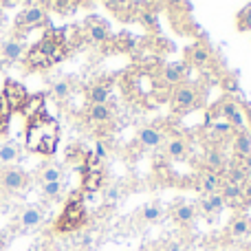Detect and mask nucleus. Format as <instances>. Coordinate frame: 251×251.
Wrapping results in <instances>:
<instances>
[{
    "label": "nucleus",
    "instance_id": "nucleus-1",
    "mask_svg": "<svg viewBox=\"0 0 251 251\" xmlns=\"http://www.w3.org/2000/svg\"><path fill=\"white\" fill-rule=\"evenodd\" d=\"M57 137H60L57 122L47 117V115L35 117L33 122H29V126H26V148L31 152L53 154L57 146Z\"/></svg>",
    "mask_w": 251,
    "mask_h": 251
},
{
    "label": "nucleus",
    "instance_id": "nucleus-2",
    "mask_svg": "<svg viewBox=\"0 0 251 251\" xmlns=\"http://www.w3.org/2000/svg\"><path fill=\"white\" fill-rule=\"evenodd\" d=\"M86 221V207H84V194L82 192H73L66 203L64 212H62L60 221H57V229L60 231H71L77 229L82 223Z\"/></svg>",
    "mask_w": 251,
    "mask_h": 251
},
{
    "label": "nucleus",
    "instance_id": "nucleus-3",
    "mask_svg": "<svg viewBox=\"0 0 251 251\" xmlns=\"http://www.w3.org/2000/svg\"><path fill=\"white\" fill-rule=\"evenodd\" d=\"M172 106L181 113L196 108L199 106V91H196L192 84H178L172 91Z\"/></svg>",
    "mask_w": 251,
    "mask_h": 251
},
{
    "label": "nucleus",
    "instance_id": "nucleus-4",
    "mask_svg": "<svg viewBox=\"0 0 251 251\" xmlns=\"http://www.w3.org/2000/svg\"><path fill=\"white\" fill-rule=\"evenodd\" d=\"M44 22H47V7L44 4H29V7L25 9V11H20V16H18L16 20V26L20 31H29L33 29V26H42Z\"/></svg>",
    "mask_w": 251,
    "mask_h": 251
},
{
    "label": "nucleus",
    "instance_id": "nucleus-5",
    "mask_svg": "<svg viewBox=\"0 0 251 251\" xmlns=\"http://www.w3.org/2000/svg\"><path fill=\"white\" fill-rule=\"evenodd\" d=\"M0 95L4 97V101L9 104V108H11V113L13 110H20L22 106H25V101H26V91H25V86H22L20 82H13V79H9L7 84H4V88H2V93Z\"/></svg>",
    "mask_w": 251,
    "mask_h": 251
},
{
    "label": "nucleus",
    "instance_id": "nucleus-6",
    "mask_svg": "<svg viewBox=\"0 0 251 251\" xmlns=\"http://www.w3.org/2000/svg\"><path fill=\"white\" fill-rule=\"evenodd\" d=\"M84 31H86L88 40H91V42H97V44L106 42L108 35H110L108 33V25H106L104 20H100V18H88L86 25H84Z\"/></svg>",
    "mask_w": 251,
    "mask_h": 251
},
{
    "label": "nucleus",
    "instance_id": "nucleus-7",
    "mask_svg": "<svg viewBox=\"0 0 251 251\" xmlns=\"http://www.w3.org/2000/svg\"><path fill=\"white\" fill-rule=\"evenodd\" d=\"M25 183H26V176H25V172H22V170L11 168V170H4V172L0 174V185H2L7 192L22 190V187H25Z\"/></svg>",
    "mask_w": 251,
    "mask_h": 251
},
{
    "label": "nucleus",
    "instance_id": "nucleus-8",
    "mask_svg": "<svg viewBox=\"0 0 251 251\" xmlns=\"http://www.w3.org/2000/svg\"><path fill=\"white\" fill-rule=\"evenodd\" d=\"M185 66L181 64H163L161 66V82L168 86H178L183 84V75H185Z\"/></svg>",
    "mask_w": 251,
    "mask_h": 251
},
{
    "label": "nucleus",
    "instance_id": "nucleus-9",
    "mask_svg": "<svg viewBox=\"0 0 251 251\" xmlns=\"http://www.w3.org/2000/svg\"><path fill=\"white\" fill-rule=\"evenodd\" d=\"M20 113L26 117V122H33L35 117L44 115V95H31L26 97L25 106L20 108Z\"/></svg>",
    "mask_w": 251,
    "mask_h": 251
},
{
    "label": "nucleus",
    "instance_id": "nucleus-10",
    "mask_svg": "<svg viewBox=\"0 0 251 251\" xmlns=\"http://www.w3.org/2000/svg\"><path fill=\"white\" fill-rule=\"evenodd\" d=\"M205 168H207V172L223 174V170L227 168V161H225V154H223L221 148H209V150L205 152Z\"/></svg>",
    "mask_w": 251,
    "mask_h": 251
},
{
    "label": "nucleus",
    "instance_id": "nucleus-11",
    "mask_svg": "<svg viewBox=\"0 0 251 251\" xmlns=\"http://www.w3.org/2000/svg\"><path fill=\"white\" fill-rule=\"evenodd\" d=\"M190 152V143L181 137H170L165 143V156L168 159H185Z\"/></svg>",
    "mask_w": 251,
    "mask_h": 251
},
{
    "label": "nucleus",
    "instance_id": "nucleus-12",
    "mask_svg": "<svg viewBox=\"0 0 251 251\" xmlns=\"http://www.w3.org/2000/svg\"><path fill=\"white\" fill-rule=\"evenodd\" d=\"M163 137L165 134L161 132L159 128L146 126V128H141V132H139V143H141L143 148H159L161 143H163Z\"/></svg>",
    "mask_w": 251,
    "mask_h": 251
},
{
    "label": "nucleus",
    "instance_id": "nucleus-13",
    "mask_svg": "<svg viewBox=\"0 0 251 251\" xmlns=\"http://www.w3.org/2000/svg\"><path fill=\"white\" fill-rule=\"evenodd\" d=\"M223 187V176L216 172H207L205 170L199 176V190H203L205 194H214V192H221Z\"/></svg>",
    "mask_w": 251,
    "mask_h": 251
},
{
    "label": "nucleus",
    "instance_id": "nucleus-14",
    "mask_svg": "<svg viewBox=\"0 0 251 251\" xmlns=\"http://www.w3.org/2000/svg\"><path fill=\"white\" fill-rule=\"evenodd\" d=\"M209 62H212V51H209V47H205V44H194V47L190 49V64L192 66L203 69Z\"/></svg>",
    "mask_w": 251,
    "mask_h": 251
},
{
    "label": "nucleus",
    "instance_id": "nucleus-15",
    "mask_svg": "<svg viewBox=\"0 0 251 251\" xmlns=\"http://www.w3.org/2000/svg\"><path fill=\"white\" fill-rule=\"evenodd\" d=\"M25 62H26L29 69H38V71H44V69H49V66H53L51 57H49L47 53H42L40 49H35V47H31V51L26 53Z\"/></svg>",
    "mask_w": 251,
    "mask_h": 251
},
{
    "label": "nucleus",
    "instance_id": "nucleus-16",
    "mask_svg": "<svg viewBox=\"0 0 251 251\" xmlns=\"http://www.w3.org/2000/svg\"><path fill=\"white\" fill-rule=\"evenodd\" d=\"M88 119H91V124H106L110 122V117H113V110H110L108 104H91L88 106Z\"/></svg>",
    "mask_w": 251,
    "mask_h": 251
},
{
    "label": "nucleus",
    "instance_id": "nucleus-17",
    "mask_svg": "<svg viewBox=\"0 0 251 251\" xmlns=\"http://www.w3.org/2000/svg\"><path fill=\"white\" fill-rule=\"evenodd\" d=\"M25 53V47H22L20 40H9V42L2 44V57L9 62H18Z\"/></svg>",
    "mask_w": 251,
    "mask_h": 251
},
{
    "label": "nucleus",
    "instance_id": "nucleus-18",
    "mask_svg": "<svg viewBox=\"0 0 251 251\" xmlns=\"http://www.w3.org/2000/svg\"><path fill=\"white\" fill-rule=\"evenodd\" d=\"M249 229H251V225H249L247 218H234L231 225H229V229H227V236L234 238V240H240L249 234Z\"/></svg>",
    "mask_w": 251,
    "mask_h": 251
},
{
    "label": "nucleus",
    "instance_id": "nucleus-19",
    "mask_svg": "<svg viewBox=\"0 0 251 251\" xmlns=\"http://www.w3.org/2000/svg\"><path fill=\"white\" fill-rule=\"evenodd\" d=\"M201 205H203L205 214H214V212H221V209L225 207V201H223L221 192H214V194H205Z\"/></svg>",
    "mask_w": 251,
    "mask_h": 251
},
{
    "label": "nucleus",
    "instance_id": "nucleus-20",
    "mask_svg": "<svg viewBox=\"0 0 251 251\" xmlns=\"http://www.w3.org/2000/svg\"><path fill=\"white\" fill-rule=\"evenodd\" d=\"M88 100H91V104H106L110 100V86L108 84H95V86H91Z\"/></svg>",
    "mask_w": 251,
    "mask_h": 251
},
{
    "label": "nucleus",
    "instance_id": "nucleus-21",
    "mask_svg": "<svg viewBox=\"0 0 251 251\" xmlns=\"http://www.w3.org/2000/svg\"><path fill=\"white\" fill-rule=\"evenodd\" d=\"M221 196H223V201H225V203H245L243 187L229 185V183H223V187H221Z\"/></svg>",
    "mask_w": 251,
    "mask_h": 251
},
{
    "label": "nucleus",
    "instance_id": "nucleus-22",
    "mask_svg": "<svg viewBox=\"0 0 251 251\" xmlns=\"http://www.w3.org/2000/svg\"><path fill=\"white\" fill-rule=\"evenodd\" d=\"M234 152L240 156V159L249 156V152H251V137H249V132H238L234 137Z\"/></svg>",
    "mask_w": 251,
    "mask_h": 251
},
{
    "label": "nucleus",
    "instance_id": "nucleus-23",
    "mask_svg": "<svg viewBox=\"0 0 251 251\" xmlns=\"http://www.w3.org/2000/svg\"><path fill=\"white\" fill-rule=\"evenodd\" d=\"M196 216V207L190 203H181L176 205V209H174V221L176 223H192Z\"/></svg>",
    "mask_w": 251,
    "mask_h": 251
},
{
    "label": "nucleus",
    "instance_id": "nucleus-24",
    "mask_svg": "<svg viewBox=\"0 0 251 251\" xmlns=\"http://www.w3.org/2000/svg\"><path fill=\"white\" fill-rule=\"evenodd\" d=\"M104 185V172H91V174H84V190L88 194H95L97 190H101Z\"/></svg>",
    "mask_w": 251,
    "mask_h": 251
},
{
    "label": "nucleus",
    "instance_id": "nucleus-25",
    "mask_svg": "<svg viewBox=\"0 0 251 251\" xmlns=\"http://www.w3.org/2000/svg\"><path fill=\"white\" fill-rule=\"evenodd\" d=\"M42 223V212L35 207H29L20 214V225L22 227H38Z\"/></svg>",
    "mask_w": 251,
    "mask_h": 251
},
{
    "label": "nucleus",
    "instance_id": "nucleus-26",
    "mask_svg": "<svg viewBox=\"0 0 251 251\" xmlns=\"http://www.w3.org/2000/svg\"><path fill=\"white\" fill-rule=\"evenodd\" d=\"M71 91H73V86H71V82H66V79H57V82L51 86V95L55 97V100H60V101L69 100Z\"/></svg>",
    "mask_w": 251,
    "mask_h": 251
},
{
    "label": "nucleus",
    "instance_id": "nucleus-27",
    "mask_svg": "<svg viewBox=\"0 0 251 251\" xmlns=\"http://www.w3.org/2000/svg\"><path fill=\"white\" fill-rule=\"evenodd\" d=\"M18 156H20V150H18L16 143H4V146H0V163L2 165L13 163Z\"/></svg>",
    "mask_w": 251,
    "mask_h": 251
},
{
    "label": "nucleus",
    "instance_id": "nucleus-28",
    "mask_svg": "<svg viewBox=\"0 0 251 251\" xmlns=\"http://www.w3.org/2000/svg\"><path fill=\"white\" fill-rule=\"evenodd\" d=\"M9 119H11V108H9V104L4 101V97L0 95V134L7 132Z\"/></svg>",
    "mask_w": 251,
    "mask_h": 251
},
{
    "label": "nucleus",
    "instance_id": "nucleus-29",
    "mask_svg": "<svg viewBox=\"0 0 251 251\" xmlns=\"http://www.w3.org/2000/svg\"><path fill=\"white\" fill-rule=\"evenodd\" d=\"M40 178H42V183H57V181H62V170L55 168V165H49V168L42 170Z\"/></svg>",
    "mask_w": 251,
    "mask_h": 251
},
{
    "label": "nucleus",
    "instance_id": "nucleus-30",
    "mask_svg": "<svg viewBox=\"0 0 251 251\" xmlns=\"http://www.w3.org/2000/svg\"><path fill=\"white\" fill-rule=\"evenodd\" d=\"M161 214H163V209L161 207H156V205H148V207H143L141 218L146 223H154V221H159L161 218Z\"/></svg>",
    "mask_w": 251,
    "mask_h": 251
},
{
    "label": "nucleus",
    "instance_id": "nucleus-31",
    "mask_svg": "<svg viewBox=\"0 0 251 251\" xmlns=\"http://www.w3.org/2000/svg\"><path fill=\"white\" fill-rule=\"evenodd\" d=\"M236 110H238V104H236L234 100H225L221 106H218V113H221L223 119H229L231 115L236 113Z\"/></svg>",
    "mask_w": 251,
    "mask_h": 251
},
{
    "label": "nucleus",
    "instance_id": "nucleus-32",
    "mask_svg": "<svg viewBox=\"0 0 251 251\" xmlns=\"http://www.w3.org/2000/svg\"><path fill=\"white\" fill-rule=\"evenodd\" d=\"M91 172H104V170H101V161L95 159V156L88 152V154H86V163H84V174H91Z\"/></svg>",
    "mask_w": 251,
    "mask_h": 251
},
{
    "label": "nucleus",
    "instance_id": "nucleus-33",
    "mask_svg": "<svg viewBox=\"0 0 251 251\" xmlns=\"http://www.w3.org/2000/svg\"><path fill=\"white\" fill-rule=\"evenodd\" d=\"M42 192H44V196H49V199H55V196L62 192V181H57V183H44Z\"/></svg>",
    "mask_w": 251,
    "mask_h": 251
},
{
    "label": "nucleus",
    "instance_id": "nucleus-34",
    "mask_svg": "<svg viewBox=\"0 0 251 251\" xmlns=\"http://www.w3.org/2000/svg\"><path fill=\"white\" fill-rule=\"evenodd\" d=\"M95 159H100L101 163H104V159H106V146H104V141H97L95 143V148H93V152H91Z\"/></svg>",
    "mask_w": 251,
    "mask_h": 251
},
{
    "label": "nucleus",
    "instance_id": "nucleus-35",
    "mask_svg": "<svg viewBox=\"0 0 251 251\" xmlns=\"http://www.w3.org/2000/svg\"><path fill=\"white\" fill-rule=\"evenodd\" d=\"M240 25H243V29H251V7L240 13Z\"/></svg>",
    "mask_w": 251,
    "mask_h": 251
},
{
    "label": "nucleus",
    "instance_id": "nucleus-36",
    "mask_svg": "<svg viewBox=\"0 0 251 251\" xmlns=\"http://www.w3.org/2000/svg\"><path fill=\"white\" fill-rule=\"evenodd\" d=\"M240 168H243L247 174H251V156H245V159L240 161Z\"/></svg>",
    "mask_w": 251,
    "mask_h": 251
},
{
    "label": "nucleus",
    "instance_id": "nucleus-37",
    "mask_svg": "<svg viewBox=\"0 0 251 251\" xmlns=\"http://www.w3.org/2000/svg\"><path fill=\"white\" fill-rule=\"evenodd\" d=\"M117 196H119V192H117V190H113V187H110V190H106V199H108V201L117 199Z\"/></svg>",
    "mask_w": 251,
    "mask_h": 251
},
{
    "label": "nucleus",
    "instance_id": "nucleus-38",
    "mask_svg": "<svg viewBox=\"0 0 251 251\" xmlns=\"http://www.w3.org/2000/svg\"><path fill=\"white\" fill-rule=\"evenodd\" d=\"M245 251H251V245H247V249H245Z\"/></svg>",
    "mask_w": 251,
    "mask_h": 251
},
{
    "label": "nucleus",
    "instance_id": "nucleus-39",
    "mask_svg": "<svg viewBox=\"0 0 251 251\" xmlns=\"http://www.w3.org/2000/svg\"><path fill=\"white\" fill-rule=\"evenodd\" d=\"M0 209H2V199H0Z\"/></svg>",
    "mask_w": 251,
    "mask_h": 251
},
{
    "label": "nucleus",
    "instance_id": "nucleus-40",
    "mask_svg": "<svg viewBox=\"0 0 251 251\" xmlns=\"http://www.w3.org/2000/svg\"><path fill=\"white\" fill-rule=\"evenodd\" d=\"M0 22H2V16H0Z\"/></svg>",
    "mask_w": 251,
    "mask_h": 251
},
{
    "label": "nucleus",
    "instance_id": "nucleus-41",
    "mask_svg": "<svg viewBox=\"0 0 251 251\" xmlns=\"http://www.w3.org/2000/svg\"><path fill=\"white\" fill-rule=\"evenodd\" d=\"M216 251H223V249H216Z\"/></svg>",
    "mask_w": 251,
    "mask_h": 251
}]
</instances>
